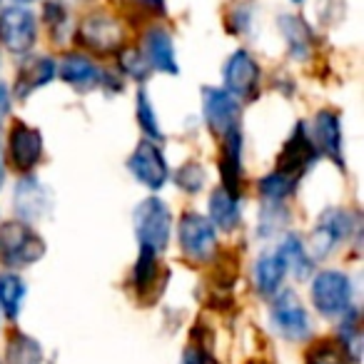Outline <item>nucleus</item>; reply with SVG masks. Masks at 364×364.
<instances>
[{
	"mask_svg": "<svg viewBox=\"0 0 364 364\" xmlns=\"http://www.w3.org/2000/svg\"><path fill=\"white\" fill-rule=\"evenodd\" d=\"M43 255H46V242L28 223L11 220L0 228V262L6 267H31Z\"/></svg>",
	"mask_w": 364,
	"mask_h": 364,
	"instance_id": "nucleus-1",
	"label": "nucleus"
},
{
	"mask_svg": "<svg viewBox=\"0 0 364 364\" xmlns=\"http://www.w3.org/2000/svg\"><path fill=\"white\" fill-rule=\"evenodd\" d=\"M135 235L140 240V247H150L152 252H160L170 242L172 215L170 208L160 198H145L132 213Z\"/></svg>",
	"mask_w": 364,
	"mask_h": 364,
	"instance_id": "nucleus-2",
	"label": "nucleus"
},
{
	"mask_svg": "<svg viewBox=\"0 0 364 364\" xmlns=\"http://www.w3.org/2000/svg\"><path fill=\"white\" fill-rule=\"evenodd\" d=\"M312 302L324 317H342L352 309V282L344 272L324 269L312 282Z\"/></svg>",
	"mask_w": 364,
	"mask_h": 364,
	"instance_id": "nucleus-3",
	"label": "nucleus"
},
{
	"mask_svg": "<svg viewBox=\"0 0 364 364\" xmlns=\"http://www.w3.org/2000/svg\"><path fill=\"white\" fill-rule=\"evenodd\" d=\"M0 43L6 50L26 55L38 43V23L28 8L11 6L0 11Z\"/></svg>",
	"mask_w": 364,
	"mask_h": 364,
	"instance_id": "nucleus-4",
	"label": "nucleus"
},
{
	"mask_svg": "<svg viewBox=\"0 0 364 364\" xmlns=\"http://www.w3.org/2000/svg\"><path fill=\"white\" fill-rule=\"evenodd\" d=\"M269 317L272 324L284 339L289 342H302L312 332V324H309V314L304 309V304L299 302V297L292 289H284L274 297L272 309H269Z\"/></svg>",
	"mask_w": 364,
	"mask_h": 364,
	"instance_id": "nucleus-5",
	"label": "nucleus"
},
{
	"mask_svg": "<svg viewBox=\"0 0 364 364\" xmlns=\"http://www.w3.org/2000/svg\"><path fill=\"white\" fill-rule=\"evenodd\" d=\"M177 235H180L182 252L188 255L190 259H195V262H205L218 250V235H215L213 223L205 215L198 213L182 215Z\"/></svg>",
	"mask_w": 364,
	"mask_h": 364,
	"instance_id": "nucleus-6",
	"label": "nucleus"
},
{
	"mask_svg": "<svg viewBox=\"0 0 364 364\" xmlns=\"http://www.w3.org/2000/svg\"><path fill=\"white\" fill-rule=\"evenodd\" d=\"M352 230H354V220L347 210H342V208L324 210V213L319 215V223L312 232V240H309L312 255H314L312 259L327 257L339 242H344V240L352 235Z\"/></svg>",
	"mask_w": 364,
	"mask_h": 364,
	"instance_id": "nucleus-7",
	"label": "nucleus"
},
{
	"mask_svg": "<svg viewBox=\"0 0 364 364\" xmlns=\"http://www.w3.org/2000/svg\"><path fill=\"white\" fill-rule=\"evenodd\" d=\"M127 170L135 175V180L140 185L150 190H160L165 188V182L170 180V170H167V162L162 150L150 140H142L135 147V152L127 160Z\"/></svg>",
	"mask_w": 364,
	"mask_h": 364,
	"instance_id": "nucleus-8",
	"label": "nucleus"
},
{
	"mask_svg": "<svg viewBox=\"0 0 364 364\" xmlns=\"http://www.w3.org/2000/svg\"><path fill=\"white\" fill-rule=\"evenodd\" d=\"M203 110L210 130L228 135L240 122V102L225 87H203Z\"/></svg>",
	"mask_w": 364,
	"mask_h": 364,
	"instance_id": "nucleus-9",
	"label": "nucleus"
},
{
	"mask_svg": "<svg viewBox=\"0 0 364 364\" xmlns=\"http://www.w3.org/2000/svg\"><path fill=\"white\" fill-rule=\"evenodd\" d=\"M314 160H317V147H314L312 137L307 135V125L297 122L294 132L289 135V140L284 142L282 152H279L277 172L299 180V175H302Z\"/></svg>",
	"mask_w": 364,
	"mask_h": 364,
	"instance_id": "nucleus-10",
	"label": "nucleus"
},
{
	"mask_svg": "<svg viewBox=\"0 0 364 364\" xmlns=\"http://www.w3.org/2000/svg\"><path fill=\"white\" fill-rule=\"evenodd\" d=\"M8 157L16 170L31 172L43 160V135L26 122H16L8 135Z\"/></svg>",
	"mask_w": 364,
	"mask_h": 364,
	"instance_id": "nucleus-11",
	"label": "nucleus"
},
{
	"mask_svg": "<svg viewBox=\"0 0 364 364\" xmlns=\"http://www.w3.org/2000/svg\"><path fill=\"white\" fill-rule=\"evenodd\" d=\"M223 77L225 90L232 97H252L259 85V65L247 50H237L225 63Z\"/></svg>",
	"mask_w": 364,
	"mask_h": 364,
	"instance_id": "nucleus-12",
	"label": "nucleus"
},
{
	"mask_svg": "<svg viewBox=\"0 0 364 364\" xmlns=\"http://www.w3.org/2000/svg\"><path fill=\"white\" fill-rule=\"evenodd\" d=\"M80 41L95 53H117L125 38H122V26L115 18L95 13V16L85 18V23L80 26Z\"/></svg>",
	"mask_w": 364,
	"mask_h": 364,
	"instance_id": "nucleus-13",
	"label": "nucleus"
},
{
	"mask_svg": "<svg viewBox=\"0 0 364 364\" xmlns=\"http://www.w3.org/2000/svg\"><path fill=\"white\" fill-rule=\"evenodd\" d=\"M50 213V195L48 188L33 175L23 177L16 188V215L23 223H36Z\"/></svg>",
	"mask_w": 364,
	"mask_h": 364,
	"instance_id": "nucleus-14",
	"label": "nucleus"
},
{
	"mask_svg": "<svg viewBox=\"0 0 364 364\" xmlns=\"http://www.w3.org/2000/svg\"><path fill=\"white\" fill-rule=\"evenodd\" d=\"M142 55L150 63L152 70L167 73V75H177V73H180L177 58H175V43H172V36L165 28H150V31L145 33Z\"/></svg>",
	"mask_w": 364,
	"mask_h": 364,
	"instance_id": "nucleus-15",
	"label": "nucleus"
},
{
	"mask_svg": "<svg viewBox=\"0 0 364 364\" xmlns=\"http://www.w3.org/2000/svg\"><path fill=\"white\" fill-rule=\"evenodd\" d=\"M242 145L245 137L240 127L223 135V160H220V172H223V190H228L232 198L240 200V180H242Z\"/></svg>",
	"mask_w": 364,
	"mask_h": 364,
	"instance_id": "nucleus-16",
	"label": "nucleus"
},
{
	"mask_svg": "<svg viewBox=\"0 0 364 364\" xmlns=\"http://www.w3.org/2000/svg\"><path fill=\"white\" fill-rule=\"evenodd\" d=\"M55 73H58V68H55V60H53V58H48V55L31 58V60L21 68V73H18L16 87H13V97L28 100L36 90H41V87H46L48 82H53Z\"/></svg>",
	"mask_w": 364,
	"mask_h": 364,
	"instance_id": "nucleus-17",
	"label": "nucleus"
},
{
	"mask_svg": "<svg viewBox=\"0 0 364 364\" xmlns=\"http://www.w3.org/2000/svg\"><path fill=\"white\" fill-rule=\"evenodd\" d=\"M317 152H322L324 157H329L332 162H337L339 167L342 162V125L339 117L332 110H322L314 117V137H312Z\"/></svg>",
	"mask_w": 364,
	"mask_h": 364,
	"instance_id": "nucleus-18",
	"label": "nucleus"
},
{
	"mask_svg": "<svg viewBox=\"0 0 364 364\" xmlns=\"http://www.w3.org/2000/svg\"><path fill=\"white\" fill-rule=\"evenodd\" d=\"M60 80H65L77 92H90L102 85V73L90 58L85 55H68L60 63Z\"/></svg>",
	"mask_w": 364,
	"mask_h": 364,
	"instance_id": "nucleus-19",
	"label": "nucleus"
},
{
	"mask_svg": "<svg viewBox=\"0 0 364 364\" xmlns=\"http://www.w3.org/2000/svg\"><path fill=\"white\" fill-rule=\"evenodd\" d=\"M284 274H287V269H284V262L279 259L277 252L259 255V259L255 262V284H257V292L262 297H272L279 289V284H282Z\"/></svg>",
	"mask_w": 364,
	"mask_h": 364,
	"instance_id": "nucleus-20",
	"label": "nucleus"
},
{
	"mask_svg": "<svg viewBox=\"0 0 364 364\" xmlns=\"http://www.w3.org/2000/svg\"><path fill=\"white\" fill-rule=\"evenodd\" d=\"M277 255L284 262V269L292 272L297 279L309 277V272H312V267H314V259L307 255V247H304V242L297 235H287V237L279 242Z\"/></svg>",
	"mask_w": 364,
	"mask_h": 364,
	"instance_id": "nucleus-21",
	"label": "nucleus"
},
{
	"mask_svg": "<svg viewBox=\"0 0 364 364\" xmlns=\"http://www.w3.org/2000/svg\"><path fill=\"white\" fill-rule=\"evenodd\" d=\"M210 223L213 228H220L225 232H232L240 225V200L232 198L228 190H215L210 195Z\"/></svg>",
	"mask_w": 364,
	"mask_h": 364,
	"instance_id": "nucleus-22",
	"label": "nucleus"
},
{
	"mask_svg": "<svg viewBox=\"0 0 364 364\" xmlns=\"http://www.w3.org/2000/svg\"><path fill=\"white\" fill-rule=\"evenodd\" d=\"M279 31L287 38V48L292 53V58L304 60L312 50V33H309L307 23L299 16H282L279 18Z\"/></svg>",
	"mask_w": 364,
	"mask_h": 364,
	"instance_id": "nucleus-23",
	"label": "nucleus"
},
{
	"mask_svg": "<svg viewBox=\"0 0 364 364\" xmlns=\"http://www.w3.org/2000/svg\"><path fill=\"white\" fill-rule=\"evenodd\" d=\"M26 282H23L18 274L3 272L0 274V312L6 314L8 319H18L23 307V299H26Z\"/></svg>",
	"mask_w": 364,
	"mask_h": 364,
	"instance_id": "nucleus-24",
	"label": "nucleus"
},
{
	"mask_svg": "<svg viewBox=\"0 0 364 364\" xmlns=\"http://www.w3.org/2000/svg\"><path fill=\"white\" fill-rule=\"evenodd\" d=\"M6 364H43L41 344L23 332L11 334L6 347Z\"/></svg>",
	"mask_w": 364,
	"mask_h": 364,
	"instance_id": "nucleus-25",
	"label": "nucleus"
},
{
	"mask_svg": "<svg viewBox=\"0 0 364 364\" xmlns=\"http://www.w3.org/2000/svg\"><path fill=\"white\" fill-rule=\"evenodd\" d=\"M304 364H354L339 339H319L304 354Z\"/></svg>",
	"mask_w": 364,
	"mask_h": 364,
	"instance_id": "nucleus-26",
	"label": "nucleus"
},
{
	"mask_svg": "<svg viewBox=\"0 0 364 364\" xmlns=\"http://www.w3.org/2000/svg\"><path fill=\"white\" fill-rule=\"evenodd\" d=\"M297 182L299 180H294V177L282 175V172L274 170L259 180V193H262V198L267 200L269 205H279L287 198H292V193L297 190Z\"/></svg>",
	"mask_w": 364,
	"mask_h": 364,
	"instance_id": "nucleus-27",
	"label": "nucleus"
},
{
	"mask_svg": "<svg viewBox=\"0 0 364 364\" xmlns=\"http://www.w3.org/2000/svg\"><path fill=\"white\" fill-rule=\"evenodd\" d=\"M157 252H152L150 247H140V257L135 262V269H132V282H135V289L140 294L150 292V287L157 279Z\"/></svg>",
	"mask_w": 364,
	"mask_h": 364,
	"instance_id": "nucleus-28",
	"label": "nucleus"
},
{
	"mask_svg": "<svg viewBox=\"0 0 364 364\" xmlns=\"http://www.w3.org/2000/svg\"><path fill=\"white\" fill-rule=\"evenodd\" d=\"M137 122H140L142 132H145V140L150 142H162L165 140V135H162L160 130V122H157L155 117V110H152V102H150V95H147V90L137 92Z\"/></svg>",
	"mask_w": 364,
	"mask_h": 364,
	"instance_id": "nucleus-29",
	"label": "nucleus"
},
{
	"mask_svg": "<svg viewBox=\"0 0 364 364\" xmlns=\"http://www.w3.org/2000/svg\"><path fill=\"white\" fill-rule=\"evenodd\" d=\"M205 182H208V172L200 162H188V165H182L177 170V185H180L185 193L195 195L205 188Z\"/></svg>",
	"mask_w": 364,
	"mask_h": 364,
	"instance_id": "nucleus-30",
	"label": "nucleus"
},
{
	"mask_svg": "<svg viewBox=\"0 0 364 364\" xmlns=\"http://www.w3.org/2000/svg\"><path fill=\"white\" fill-rule=\"evenodd\" d=\"M120 68L127 77H135V80H147V75H150V70H152L150 63L142 55V50H122Z\"/></svg>",
	"mask_w": 364,
	"mask_h": 364,
	"instance_id": "nucleus-31",
	"label": "nucleus"
},
{
	"mask_svg": "<svg viewBox=\"0 0 364 364\" xmlns=\"http://www.w3.org/2000/svg\"><path fill=\"white\" fill-rule=\"evenodd\" d=\"M182 364H210V359H208V354H205L203 349L190 347L188 352L182 354Z\"/></svg>",
	"mask_w": 364,
	"mask_h": 364,
	"instance_id": "nucleus-32",
	"label": "nucleus"
},
{
	"mask_svg": "<svg viewBox=\"0 0 364 364\" xmlns=\"http://www.w3.org/2000/svg\"><path fill=\"white\" fill-rule=\"evenodd\" d=\"M8 112H11V90L6 87V82H0V122Z\"/></svg>",
	"mask_w": 364,
	"mask_h": 364,
	"instance_id": "nucleus-33",
	"label": "nucleus"
},
{
	"mask_svg": "<svg viewBox=\"0 0 364 364\" xmlns=\"http://www.w3.org/2000/svg\"><path fill=\"white\" fill-rule=\"evenodd\" d=\"M145 3L155 11H165V0H145Z\"/></svg>",
	"mask_w": 364,
	"mask_h": 364,
	"instance_id": "nucleus-34",
	"label": "nucleus"
},
{
	"mask_svg": "<svg viewBox=\"0 0 364 364\" xmlns=\"http://www.w3.org/2000/svg\"><path fill=\"white\" fill-rule=\"evenodd\" d=\"M3 177H6V162H3V145H0V185H3Z\"/></svg>",
	"mask_w": 364,
	"mask_h": 364,
	"instance_id": "nucleus-35",
	"label": "nucleus"
},
{
	"mask_svg": "<svg viewBox=\"0 0 364 364\" xmlns=\"http://www.w3.org/2000/svg\"><path fill=\"white\" fill-rule=\"evenodd\" d=\"M16 3H33V0H16Z\"/></svg>",
	"mask_w": 364,
	"mask_h": 364,
	"instance_id": "nucleus-36",
	"label": "nucleus"
},
{
	"mask_svg": "<svg viewBox=\"0 0 364 364\" xmlns=\"http://www.w3.org/2000/svg\"><path fill=\"white\" fill-rule=\"evenodd\" d=\"M292 3H304V0H292Z\"/></svg>",
	"mask_w": 364,
	"mask_h": 364,
	"instance_id": "nucleus-37",
	"label": "nucleus"
},
{
	"mask_svg": "<svg viewBox=\"0 0 364 364\" xmlns=\"http://www.w3.org/2000/svg\"><path fill=\"white\" fill-rule=\"evenodd\" d=\"M252 364H264V362H252Z\"/></svg>",
	"mask_w": 364,
	"mask_h": 364,
	"instance_id": "nucleus-38",
	"label": "nucleus"
}]
</instances>
